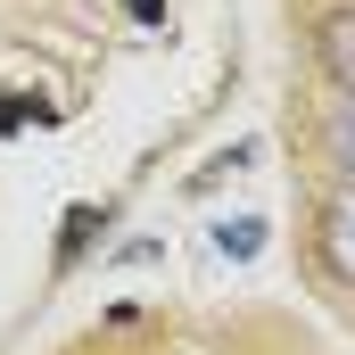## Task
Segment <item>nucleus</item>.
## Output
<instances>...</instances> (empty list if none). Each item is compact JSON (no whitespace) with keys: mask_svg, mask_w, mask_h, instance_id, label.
Masks as SVG:
<instances>
[{"mask_svg":"<svg viewBox=\"0 0 355 355\" xmlns=\"http://www.w3.org/2000/svg\"><path fill=\"white\" fill-rule=\"evenodd\" d=\"M132 17L141 25H166V0H132Z\"/></svg>","mask_w":355,"mask_h":355,"instance_id":"obj_6","label":"nucleus"},{"mask_svg":"<svg viewBox=\"0 0 355 355\" xmlns=\"http://www.w3.org/2000/svg\"><path fill=\"white\" fill-rule=\"evenodd\" d=\"M215 248H223L232 265H248V257L265 248V215H232V223H215Z\"/></svg>","mask_w":355,"mask_h":355,"instance_id":"obj_4","label":"nucleus"},{"mask_svg":"<svg viewBox=\"0 0 355 355\" xmlns=\"http://www.w3.org/2000/svg\"><path fill=\"white\" fill-rule=\"evenodd\" d=\"M322 265H331V281L355 289V182L322 207Z\"/></svg>","mask_w":355,"mask_h":355,"instance_id":"obj_1","label":"nucleus"},{"mask_svg":"<svg viewBox=\"0 0 355 355\" xmlns=\"http://www.w3.org/2000/svg\"><path fill=\"white\" fill-rule=\"evenodd\" d=\"M99 223H107L99 207H67V232H58V265H75V257H83V240L99 232Z\"/></svg>","mask_w":355,"mask_h":355,"instance_id":"obj_5","label":"nucleus"},{"mask_svg":"<svg viewBox=\"0 0 355 355\" xmlns=\"http://www.w3.org/2000/svg\"><path fill=\"white\" fill-rule=\"evenodd\" d=\"M322 149H331V166L355 182V91H339V99L322 107Z\"/></svg>","mask_w":355,"mask_h":355,"instance_id":"obj_3","label":"nucleus"},{"mask_svg":"<svg viewBox=\"0 0 355 355\" xmlns=\"http://www.w3.org/2000/svg\"><path fill=\"white\" fill-rule=\"evenodd\" d=\"M314 50H322V75H331V91H355V8H339V17H322Z\"/></svg>","mask_w":355,"mask_h":355,"instance_id":"obj_2","label":"nucleus"}]
</instances>
